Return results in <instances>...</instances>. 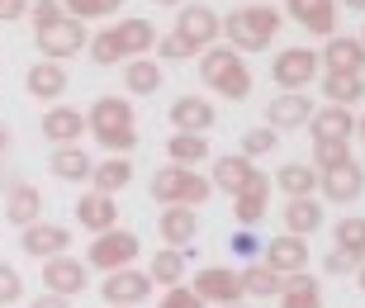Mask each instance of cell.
I'll return each mask as SVG.
<instances>
[{"instance_id":"1","label":"cell","mask_w":365,"mask_h":308,"mask_svg":"<svg viewBox=\"0 0 365 308\" xmlns=\"http://www.w3.org/2000/svg\"><path fill=\"white\" fill-rule=\"evenodd\" d=\"M86 128L95 133V143L109 157H128L138 148V123H133V105L123 95H100L86 114Z\"/></svg>"},{"instance_id":"2","label":"cell","mask_w":365,"mask_h":308,"mask_svg":"<svg viewBox=\"0 0 365 308\" xmlns=\"http://www.w3.org/2000/svg\"><path fill=\"white\" fill-rule=\"evenodd\" d=\"M280 34V14L271 5H242L223 19V38L232 43V53H266Z\"/></svg>"},{"instance_id":"3","label":"cell","mask_w":365,"mask_h":308,"mask_svg":"<svg viewBox=\"0 0 365 308\" xmlns=\"http://www.w3.org/2000/svg\"><path fill=\"white\" fill-rule=\"evenodd\" d=\"M200 76L209 81V86H214L223 100H247V95H252V71H247V62L232 53V48H223V43L204 48Z\"/></svg>"},{"instance_id":"4","label":"cell","mask_w":365,"mask_h":308,"mask_svg":"<svg viewBox=\"0 0 365 308\" xmlns=\"http://www.w3.org/2000/svg\"><path fill=\"white\" fill-rule=\"evenodd\" d=\"M214 195V180L200 171H190V166H162V171L152 175V200L157 204H180V209H195Z\"/></svg>"},{"instance_id":"5","label":"cell","mask_w":365,"mask_h":308,"mask_svg":"<svg viewBox=\"0 0 365 308\" xmlns=\"http://www.w3.org/2000/svg\"><path fill=\"white\" fill-rule=\"evenodd\" d=\"M34 38H38V53L48 57V62H67V57H76L86 43H91V38H86V24H81V19H71V14H62L57 24L38 29Z\"/></svg>"},{"instance_id":"6","label":"cell","mask_w":365,"mask_h":308,"mask_svg":"<svg viewBox=\"0 0 365 308\" xmlns=\"http://www.w3.org/2000/svg\"><path fill=\"white\" fill-rule=\"evenodd\" d=\"M138 252H143L138 232L109 228V232H100V237L91 242V266L95 270H123V266H133V261H138Z\"/></svg>"},{"instance_id":"7","label":"cell","mask_w":365,"mask_h":308,"mask_svg":"<svg viewBox=\"0 0 365 308\" xmlns=\"http://www.w3.org/2000/svg\"><path fill=\"white\" fill-rule=\"evenodd\" d=\"M100 294H105L109 308H138L143 299L152 294V275H148V270H133V266L109 270L105 284H100Z\"/></svg>"},{"instance_id":"8","label":"cell","mask_w":365,"mask_h":308,"mask_svg":"<svg viewBox=\"0 0 365 308\" xmlns=\"http://www.w3.org/2000/svg\"><path fill=\"white\" fill-rule=\"evenodd\" d=\"M171 34H180V38L195 43V48H214V43L223 38V19H218L209 5H180Z\"/></svg>"},{"instance_id":"9","label":"cell","mask_w":365,"mask_h":308,"mask_svg":"<svg viewBox=\"0 0 365 308\" xmlns=\"http://www.w3.org/2000/svg\"><path fill=\"white\" fill-rule=\"evenodd\" d=\"M318 190H323L332 204H351L365 195V171L361 161H337V166H327V171H318Z\"/></svg>"},{"instance_id":"10","label":"cell","mask_w":365,"mask_h":308,"mask_svg":"<svg viewBox=\"0 0 365 308\" xmlns=\"http://www.w3.org/2000/svg\"><path fill=\"white\" fill-rule=\"evenodd\" d=\"M318 71H323V62H318V53H313V48H284V53H275L271 76L280 81L284 91H304Z\"/></svg>"},{"instance_id":"11","label":"cell","mask_w":365,"mask_h":308,"mask_svg":"<svg viewBox=\"0 0 365 308\" xmlns=\"http://www.w3.org/2000/svg\"><path fill=\"white\" fill-rule=\"evenodd\" d=\"M204 304H237L242 299V270H228V266H204L190 284Z\"/></svg>"},{"instance_id":"12","label":"cell","mask_w":365,"mask_h":308,"mask_svg":"<svg viewBox=\"0 0 365 308\" xmlns=\"http://www.w3.org/2000/svg\"><path fill=\"white\" fill-rule=\"evenodd\" d=\"M284 5H289V19L299 29H309L318 38H332L337 34V19H341L337 0H284Z\"/></svg>"},{"instance_id":"13","label":"cell","mask_w":365,"mask_h":308,"mask_svg":"<svg viewBox=\"0 0 365 308\" xmlns=\"http://www.w3.org/2000/svg\"><path fill=\"white\" fill-rule=\"evenodd\" d=\"M266 204H271V175L257 171L237 195H232V218H237L242 228H257L261 218H266Z\"/></svg>"},{"instance_id":"14","label":"cell","mask_w":365,"mask_h":308,"mask_svg":"<svg viewBox=\"0 0 365 308\" xmlns=\"http://www.w3.org/2000/svg\"><path fill=\"white\" fill-rule=\"evenodd\" d=\"M43 289L48 294H62V299H76L86 289V261H76V256H48Z\"/></svg>"},{"instance_id":"15","label":"cell","mask_w":365,"mask_h":308,"mask_svg":"<svg viewBox=\"0 0 365 308\" xmlns=\"http://www.w3.org/2000/svg\"><path fill=\"white\" fill-rule=\"evenodd\" d=\"M266 119H271L275 133H289V128H309V119H313V100H309L304 91H284V95H275L271 105H266Z\"/></svg>"},{"instance_id":"16","label":"cell","mask_w":365,"mask_h":308,"mask_svg":"<svg viewBox=\"0 0 365 308\" xmlns=\"http://www.w3.org/2000/svg\"><path fill=\"white\" fill-rule=\"evenodd\" d=\"M266 266L280 270V275H294V270H309V237H294V232H280L261 247Z\"/></svg>"},{"instance_id":"17","label":"cell","mask_w":365,"mask_h":308,"mask_svg":"<svg viewBox=\"0 0 365 308\" xmlns=\"http://www.w3.org/2000/svg\"><path fill=\"white\" fill-rule=\"evenodd\" d=\"M19 247H24L29 256H38V261H48V256H67L71 247V232L67 228H57V223H29L24 232H19Z\"/></svg>"},{"instance_id":"18","label":"cell","mask_w":365,"mask_h":308,"mask_svg":"<svg viewBox=\"0 0 365 308\" xmlns=\"http://www.w3.org/2000/svg\"><path fill=\"white\" fill-rule=\"evenodd\" d=\"M318 62H323L327 71H337V76H361V71H365V43H361V38H341V34H332Z\"/></svg>"},{"instance_id":"19","label":"cell","mask_w":365,"mask_h":308,"mask_svg":"<svg viewBox=\"0 0 365 308\" xmlns=\"http://www.w3.org/2000/svg\"><path fill=\"white\" fill-rule=\"evenodd\" d=\"M76 223H81L86 232H109V228H119V204H114V195H81L76 200Z\"/></svg>"},{"instance_id":"20","label":"cell","mask_w":365,"mask_h":308,"mask_svg":"<svg viewBox=\"0 0 365 308\" xmlns=\"http://www.w3.org/2000/svg\"><path fill=\"white\" fill-rule=\"evenodd\" d=\"M309 128H313V143H351L356 119H351V109H341V105H323V109H313Z\"/></svg>"},{"instance_id":"21","label":"cell","mask_w":365,"mask_h":308,"mask_svg":"<svg viewBox=\"0 0 365 308\" xmlns=\"http://www.w3.org/2000/svg\"><path fill=\"white\" fill-rule=\"evenodd\" d=\"M86 133V114L71 105H53L48 114H43V138L53 143V148H67V143H76V138Z\"/></svg>"},{"instance_id":"22","label":"cell","mask_w":365,"mask_h":308,"mask_svg":"<svg viewBox=\"0 0 365 308\" xmlns=\"http://www.w3.org/2000/svg\"><path fill=\"white\" fill-rule=\"evenodd\" d=\"M162 247H176V252H190V242L200 237V218H195V209H180V204H171V209H162Z\"/></svg>"},{"instance_id":"23","label":"cell","mask_w":365,"mask_h":308,"mask_svg":"<svg viewBox=\"0 0 365 308\" xmlns=\"http://www.w3.org/2000/svg\"><path fill=\"white\" fill-rule=\"evenodd\" d=\"M214 105L200 100V95H180L176 105H171V123H176V133H209L214 128Z\"/></svg>"},{"instance_id":"24","label":"cell","mask_w":365,"mask_h":308,"mask_svg":"<svg viewBox=\"0 0 365 308\" xmlns=\"http://www.w3.org/2000/svg\"><path fill=\"white\" fill-rule=\"evenodd\" d=\"M257 175V166H252V157H242V152H232V157H218L214 161V190H223V195H237V190L247 185Z\"/></svg>"},{"instance_id":"25","label":"cell","mask_w":365,"mask_h":308,"mask_svg":"<svg viewBox=\"0 0 365 308\" xmlns=\"http://www.w3.org/2000/svg\"><path fill=\"white\" fill-rule=\"evenodd\" d=\"M43 214V195L34 185H10V195H5V218H10L14 228H29V223H38Z\"/></svg>"},{"instance_id":"26","label":"cell","mask_w":365,"mask_h":308,"mask_svg":"<svg viewBox=\"0 0 365 308\" xmlns=\"http://www.w3.org/2000/svg\"><path fill=\"white\" fill-rule=\"evenodd\" d=\"M280 308H323V289H318V280H313L309 270H294V275H284Z\"/></svg>"},{"instance_id":"27","label":"cell","mask_w":365,"mask_h":308,"mask_svg":"<svg viewBox=\"0 0 365 308\" xmlns=\"http://www.w3.org/2000/svg\"><path fill=\"white\" fill-rule=\"evenodd\" d=\"M24 81H29V95H38V100H57V95L67 91V71H62V62H48V57L34 62Z\"/></svg>"},{"instance_id":"28","label":"cell","mask_w":365,"mask_h":308,"mask_svg":"<svg viewBox=\"0 0 365 308\" xmlns=\"http://www.w3.org/2000/svg\"><path fill=\"white\" fill-rule=\"evenodd\" d=\"M185 270H190V256H185V252H176V247H157V256H152L148 275H152V284H166V289H176V284L185 280Z\"/></svg>"},{"instance_id":"29","label":"cell","mask_w":365,"mask_h":308,"mask_svg":"<svg viewBox=\"0 0 365 308\" xmlns=\"http://www.w3.org/2000/svg\"><path fill=\"white\" fill-rule=\"evenodd\" d=\"M166 157H171V166H190V171H200V161L214 157V152H209V138H204V133H171Z\"/></svg>"},{"instance_id":"30","label":"cell","mask_w":365,"mask_h":308,"mask_svg":"<svg viewBox=\"0 0 365 308\" xmlns=\"http://www.w3.org/2000/svg\"><path fill=\"white\" fill-rule=\"evenodd\" d=\"M280 289H284V275L271 270L266 261H252L242 270V294L247 299H280Z\"/></svg>"},{"instance_id":"31","label":"cell","mask_w":365,"mask_h":308,"mask_svg":"<svg viewBox=\"0 0 365 308\" xmlns=\"http://www.w3.org/2000/svg\"><path fill=\"white\" fill-rule=\"evenodd\" d=\"M275 185H280L289 200H309L313 190H318V171H313L309 161H284L280 171H275Z\"/></svg>"},{"instance_id":"32","label":"cell","mask_w":365,"mask_h":308,"mask_svg":"<svg viewBox=\"0 0 365 308\" xmlns=\"http://www.w3.org/2000/svg\"><path fill=\"white\" fill-rule=\"evenodd\" d=\"M91 180H95L100 195H119V190L133 180V157H105V161H95Z\"/></svg>"},{"instance_id":"33","label":"cell","mask_w":365,"mask_h":308,"mask_svg":"<svg viewBox=\"0 0 365 308\" xmlns=\"http://www.w3.org/2000/svg\"><path fill=\"white\" fill-rule=\"evenodd\" d=\"M48 166H53V175L57 180H91V171H95V161L86 157L76 143H67V148H57L53 157H48Z\"/></svg>"},{"instance_id":"34","label":"cell","mask_w":365,"mask_h":308,"mask_svg":"<svg viewBox=\"0 0 365 308\" xmlns=\"http://www.w3.org/2000/svg\"><path fill=\"white\" fill-rule=\"evenodd\" d=\"M284 228L294 232V237H309V232H318L323 228V204L313 200H289L284 204Z\"/></svg>"},{"instance_id":"35","label":"cell","mask_w":365,"mask_h":308,"mask_svg":"<svg viewBox=\"0 0 365 308\" xmlns=\"http://www.w3.org/2000/svg\"><path fill=\"white\" fill-rule=\"evenodd\" d=\"M157 86H162V67L152 57H128L123 62V91L128 95H152Z\"/></svg>"},{"instance_id":"36","label":"cell","mask_w":365,"mask_h":308,"mask_svg":"<svg viewBox=\"0 0 365 308\" xmlns=\"http://www.w3.org/2000/svg\"><path fill=\"white\" fill-rule=\"evenodd\" d=\"M114 29H119L128 57H148L152 48H157V24H152V19H123V24H114Z\"/></svg>"},{"instance_id":"37","label":"cell","mask_w":365,"mask_h":308,"mask_svg":"<svg viewBox=\"0 0 365 308\" xmlns=\"http://www.w3.org/2000/svg\"><path fill=\"white\" fill-rule=\"evenodd\" d=\"M323 100L327 105H341V109H351L365 100V81L361 76H337V71H327L323 76Z\"/></svg>"},{"instance_id":"38","label":"cell","mask_w":365,"mask_h":308,"mask_svg":"<svg viewBox=\"0 0 365 308\" xmlns=\"http://www.w3.org/2000/svg\"><path fill=\"white\" fill-rule=\"evenodd\" d=\"M86 48H91V62H100V67H114V62H123V57H128V53H123L119 29H100Z\"/></svg>"},{"instance_id":"39","label":"cell","mask_w":365,"mask_h":308,"mask_svg":"<svg viewBox=\"0 0 365 308\" xmlns=\"http://www.w3.org/2000/svg\"><path fill=\"white\" fill-rule=\"evenodd\" d=\"M337 252H346L356 266L365 261V218H341L337 223Z\"/></svg>"},{"instance_id":"40","label":"cell","mask_w":365,"mask_h":308,"mask_svg":"<svg viewBox=\"0 0 365 308\" xmlns=\"http://www.w3.org/2000/svg\"><path fill=\"white\" fill-rule=\"evenodd\" d=\"M119 5H123V0H62V10H67L71 19H81V24H86V19H109Z\"/></svg>"},{"instance_id":"41","label":"cell","mask_w":365,"mask_h":308,"mask_svg":"<svg viewBox=\"0 0 365 308\" xmlns=\"http://www.w3.org/2000/svg\"><path fill=\"white\" fill-rule=\"evenodd\" d=\"M157 53H162V62H190V57H200V48L185 43L180 34H157Z\"/></svg>"},{"instance_id":"42","label":"cell","mask_w":365,"mask_h":308,"mask_svg":"<svg viewBox=\"0 0 365 308\" xmlns=\"http://www.w3.org/2000/svg\"><path fill=\"white\" fill-rule=\"evenodd\" d=\"M351 157V143H313V171H327Z\"/></svg>"},{"instance_id":"43","label":"cell","mask_w":365,"mask_h":308,"mask_svg":"<svg viewBox=\"0 0 365 308\" xmlns=\"http://www.w3.org/2000/svg\"><path fill=\"white\" fill-rule=\"evenodd\" d=\"M266 152H275V128L266 123V128H252V133L242 138V157H266Z\"/></svg>"},{"instance_id":"44","label":"cell","mask_w":365,"mask_h":308,"mask_svg":"<svg viewBox=\"0 0 365 308\" xmlns=\"http://www.w3.org/2000/svg\"><path fill=\"white\" fill-rule=\"evenodd\" d=\"M62 0H38V5H29V19H34V34H38V29H48V24H57V19H62Z\"/></svg>"},{"instance_id":"45","label":"cell","mask_w":365,"mask_h":308,"mask_svg":"<svg viewBox=\"0 0 365 308\" xmlns=\"http://www.w3.org/2000/svg\"><path fill=\"white\" fill-rule=\"evenodd\" d=\"M24 294V280H19V270L10 261H0V304H14V299Z\"/></svg>"},{"instance_id":"46","label":"cell","mask_w":365,"mask_h":308,"mask_svg":"<svg viewBox=\"0 0 365 308\" xmlns=\"http://www.w3.org/2000/svg\"><path fill=\"white\" fill-rule=\"evenodd\" d=\"M162 308H204V299L195 294V289H185V284H176V289L162 294Z\"/></svg>"},{"instance_id":"47","label":"cell","mask_w":365,"mask_h":308,"mask_svg":"<svg viewBox=\"0 0 365 308\" xmlns=\"http://www.w3.org/2000/svg\"><path fill=\"white\" fill-rule=\"evenodd\" d=\"M232 252L242 256V261H252V256H261V237L257 232H232V242H228Z\"/></svg>"},{"instance_id":"48","label":"cell","mask_w":365,"mask_h":308,"mask_svg":"<svg viewBox=\"0 0 365 308\" xmlns=\"http://www.w3.org/2000/svg\"><path fill=\"white\" fill-rule=\"evenodd\" d=\"M323 270H332V275H351L356 261H351L346 252H327V256H323Z\"/></svg>"},{"instance_id":"49","label":"cell","mask_w":365,"mask_h":308,"mask_svg":"<svg viewBox=\"0 0 365 308\" xmlns=\"http://www.w3.org/2000/svg\"><path fill=\"white\" fill-rule=\"evenodd\" d=\"M29 14V0H0V24H10V19H24Z\"/></svg>"},{"instance_id":"50","label":"cell","mask_w":365,"mask_h":308,"mask_svg":"<svg viewBox=\"0 0 365 308\" xmlns=\"http://www.w3.org/2000/svg\"><path fill=\"white\" fill-rule=\"evenodd\" d=\"M29 308H71V299H62V294H48V289H43V294L34 299Z\"/></svg>"},{"instance_id":"51","label":"cell","mask_w":365,"mask_h":308,"mask_svg":"<svg viewBox=\"0 0 365 308\" xmlns=\"http://www.w3.org/2000/svg\"><path fill=\"white\" fill-rule=\"evenodd\" d=\"M356 284H361V289H365V261H361V266H356Z\"/></svg>"},{"instance_id":"52","label":"cell","mask_w":365,"mask_h":308,"mask_svg":"<svg viewBox=\"0 0 365 308\" xmlns=\"http://www.w3.org/2000/svg\"><path fill=\"white\" fill-rule=\"evenodd\" d=\"M5 148H10V133H5V128H0V157H5Z\"/></svg>"},{"instance_id":"53","label":"cell","mask_w":365,"mask_h":308,"mask_svg":"<svg viewBox=\"0 0 365 308\" xmlns=\"http://www.w3.org/2000/svg\"><path fill=\"white\" fill-rule=\"evenodd\" d=\"M341 5H351V10H365V0H341Z\"/></svg>"},{"instance_id":"54","label":"cell","mask_w":365,"mask_h":308,"mask_svg":"<svg viewBox=\"0 0 365 308\" xmlns=\"http://www.w3.org/2000/svg\"><path fill=\"white\" fill-rule=\"evenodd\" d=\"M356 128H361V138H365V114H361V119H356Z\"/></svg>"},{"instance_id":"55","label":"cell","mask_w":365,"mask_h":308,"mask_svg":"<svg viewBox=\"0 0 365 308\" xmlns=\"http://www.w3.org/2000/svg\"><path fill=\"white\" fill-rule=\"evenodd\" d=\"M157 5H180V0H157Z\"/></svg>"},{"instance_id":"56","label":"cell","mask_w":365,"mask_h":308,"mask_svg":"<svg viewBox=\"0 0 365 308\" xmlns=\"http://www.w3.org/2000/svg\"><path fill=\"white\" fill-rule=\"evenodd\" d=\"M223 308H242V304H223Z\"/></svg>"},{"instance_id":"57","label":"cell","mask_w":365,"mask_h":308,"mask_svg":"<svg viewBox=\"0 0 365 308\" xmlns=\"http://www.w3.org/2000/svg\"><path fill=\"white\" fill-rule=\"evenodd\" d=\"M361 43H365V29H361Z\"/></svg>"}]
</instances>
